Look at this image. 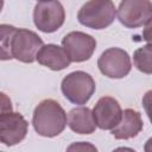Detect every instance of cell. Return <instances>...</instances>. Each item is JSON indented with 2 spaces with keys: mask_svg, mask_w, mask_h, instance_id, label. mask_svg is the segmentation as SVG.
<instances>
[{
  "mask_svg": "<svg viewBox=\"0 0 152 152\" xmlns=\"http://www.w3.org/2000/svg\"><path fill=\"white\" fill-rule=\"evenodd\" d=\"M66 122V113L56 100L45 99L33 110L32 126L40 137L53 138L59 135L65 129Z\"/></svg>",
  "mask_w": 152,
  "mask_h": 152,
  "instance_id": "6da1fadb",
  "label": "cell"
},
{
  "mask_svg": "<svg viewBox=\"0 0 152 152\" xmlns=\"http://www.w3.org/2000/svg\"><path fill=\"white\" fill-rule=\"evenodd\" d=\"M116 17V8L113 0H89L77 13V20L81 25L103 30L113 24Z\"/></svg>",
  "mask_w": 152,
  "mask_h": 152,
  "instance_id": "7a4b0ae2",
  "label": "cell"
},
{
  "mask_svg": "<svg viewBox=\"0 0 152 152\" xmlns=\"http://www.w3.org/2000/svg\"><path fill=\"white\" fill-rule=\"evenodd\" d=\"M96 89L93 76L86 71L77 70L68 74L61 82L64 97L74 104H86Z\"/></svg>",
  "mask_w": 152,
  "mask_h": 152,
  "instance_id": "3957f363",
  "label": "cell"
},
{
  "mask_svg": "<svg viewBox=\"0 0 152 152\" xmlns=\"http://www.w3.org/2000/svg\"><path fill=\"white\" fill-rule=\"evenodd\" d=\"M43 45L42 38L36 32L28 28H15L10 44V55L19 62L33 63Z\"/></svg>",
  "mask_w": 152,
  "mask_h": 152,
  "instance_id": "277c9868",
  "label": "cell"
},
{
  "mask_svg": "<svg viewBox=\"0 0 152 152\" xmlns=\"http://www.w3.org/2000/svg\"><path fill=\"white\" fill-rule=\"evenodd\" d=\"M65 21V10L58 0L38 1L33 10V23L44 33L56 32Z\"/></svg>",
  "mask_w": 152,
  "mask_h": 152,
  "instance_id": "5b68a950",
  "label": "cell"
},
{
  "mask_svg": "<svg viewBox=\"0 0 152 152\" xmlns=\"http://www.w3.org/2000/svg\"><path fill=\"white\" fill-rule=\"evenodd\" d=\"M97 66L102 75L119 80L126 77L131 72L132 62L129 55L124 49L109 48L100 55Z\"/></svg>",
  "mask_w": 152,
  "mask_h": 152,
  "instance_id": "8992f818",
  "label": "cell"
},
{
  "mask_svg": "<svg viewBox=\"0 0 152 152\" xmlns=\"http://www.w3.org/2000/svg\"><path fill=\"white\" fill-rule=\"evenodd\" d=\"M119 21L127 28L145 25L152 18L151 0H121L116 10Z\"/></svg>",
  "mask_w": 152,
  "mask_h": 152,
  "instance_id": "52a82bcc",
  "label": "cell"
},
{
  "mask_svg": "<svg viewBox=\"0 0 152 152\" xmlns=\"http://www.w3.org/2000/svg\"><path fill=\"white\" fill-rule=\"evenodd\" d=\"M28 131V122L18 112H1L0 115V141L6 146L21 142Z\"/></svg>",
  "mask_w": 152,
  "mask_h": 152,
  "instance_id": "ba28073f",
  "label": "cell"
},
{
  "mask_svg": "<svg viewBox=\"0 0 152 152\" xmlns=\"http://www.w3.org/2000/svg\"><path fill=\"white\" fill-rule=\"evenodd\" d=\"M62 46L68 52L71 62L81 63L93 56L96 49V39L86 32L71 31L63 37Z\"/></svg>",
  "mask_w": 152,
  "mask_h": 152,
  "instance_id": "9c48e42d",
  "label": "cell"
},
{
  "mask_svg": "<svg viewBox=\"0 0 152 152\" xmlns=\"http://www.w3.org/2000/svg\"><path fill=\"white\" fill-rule=\"evenodd\" d=\"M93 115L96 126L107 131L114 128L122 118V109L119 101L112 96H102L93 108Z\"/></svg>",
  "mask_w": 152,
  "mask_h": 152,
  "instance_id": "30bf717a",
  "label": "cell"
},
{
  "mask_svg": "<svg viewBox=\"0 0 152 152\" xmlns=\"http://www.w3.org/2000/svg\"><path fill=\"white\" fill-rule=\"evenodd\" d=\"M144 127L141 114L132 108H126L122 110V118L120 122L110 129L112 135L118 140H127L135 138Z\"/></svg>",
  "mask_w": 152,
  "mask_h": 152,
  "instance_id": "8fae6325",
  "label": "cell"
},
{
  "mask_svg": "<svg viewBox=\"0 0 152 152\" xmlns=\"http://www.w3.org/2000/svg\"><path fill=\"white\" fill-rule=\"evenodd\" d=\"M37 62L53 71H59L68 68L71 59L63 46L57 44H45L37 53Z\"/></svg>",
  "mask_w": 152,
  "mask_h": 152,
  "instance_id": "7c38bea8",
  "label": "cell"
},
{
  "mask_svg": "<svg viewBox=\"0 0 152 152\" xmlns=\"http://www.w3.org/2000/svg\"><path fill=\"white\" fill-rule=\"evenodd\" d=\"M68 125L77 134H91L96 129L93 110L88 107H76L68 113Z\"/></svg>",
  "mask_w": 152,
  "mask_h": 152,
  "instance_id": "4fadbf2b",
  "label": "cell"
},
{
  "mask_svg": "<svg viewBox=\"0 0 152 152\" xmlns=\"http://www.w3.org/2000/svg\"><path fill=\"white\" fill-rule=\"evenodd\" d=\"M133 64L140 72L146 75L152 74V44L151 43L134 51Z\"/></svg>",
  "mask_w": 152,
  "mask_h": 152,
  "instance_id": "5bb4252c",
  "label": "cell"
},
{
  "mask_svg": "<svg viewBox=\"0 0 152 152\" xmlns=\"http://www.w3.org/2000/svg\"><path fill=\"white\" fill-rule=\"evenodd\" d=\"M17 27L8 25V24H1L0 25V32H1V59L2 61H7V59H12L11 55H10V44H11V39L12 36L14 33Z\"/></svg>",
  "mask_w": 152,
  "mask_h": 152,
  "instance_id": "9a60e30c",
  "label": "cell"
},
{
  "mask_svg": "<svg viewBox=\"0 0 152 152\" xmlns=\"http://www.w3.org/2000/svg\"><path fill=\"white\" fill-rule=\"evenodd\" d=\"M142 107L145 109V113L147 114L148 120L152 124V89L146 91L142 96Z\"/></svg>",
  "mask_w": 152,
  "mask_h": 152,
  "instance_id": "2e32d148",
  "label": "cell"
},
{
  "mask_svg": "<svg viewBox=\"0 0 152 152\" xmlns=\"http://www.w3.org/2000/svg\"><path fill=\"white\" fill-rule=\"evenodd\" d=\"M66 150H68V151H87V150L97 151V148H96L94 145H91V144H89V142H87V141L74 142V144H71Z\"/></svg>",
  "mask_w": 152,
  "mask_h": 152,
  "instance_id": "e0dca14e",
  "label": "cell"
},
{
  "mask_svg": "<svg viewBox=\"0 0 152 152\" xmlns=\"http://www.w3.org/2000/svg\"><path fill=\"white\" fill-rule=\"evenodd\" d=\"M142 39L152 44V18L145 24V27L142 30Z\"/></svg>",
  "mask_w": 152,
  "mask_h": 152,
  "instance_id": "ac0fdd59",
  "label": "cell"
},
{
  "mask_svg": "<svg viewBox=\"0 0 152 152\" xmlns=\"http://www.w3.org/2000/svg\"><path fill=\"white\" fill-rule=\"evenodd\" d=\"M144 150H145V152H152V137L145 142Z\"/></svg>",
  "mask_w": 152,
  "mask_h": 152,
  "instance_id": "d6986e66",
  "label": "cell"
},
{
  "mask_svg": "<svg viewBox=\"0 0 152 152\" xmlns=\"http://www.w3.org/2000/svg\"><path fill=\"white\" fill-rule=\"evenodd\" d=\"M39 1H43V0H39Z\"/></svg>",
  "mask_w": 152,
  "mask_h": 152,
  "instance_id": "ffe728a7",
  "label": "cell"
}]
</instances>
